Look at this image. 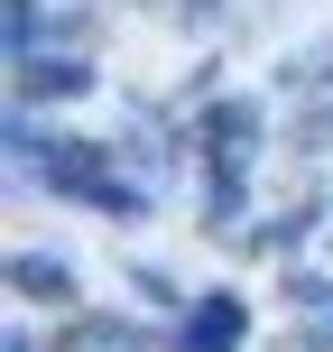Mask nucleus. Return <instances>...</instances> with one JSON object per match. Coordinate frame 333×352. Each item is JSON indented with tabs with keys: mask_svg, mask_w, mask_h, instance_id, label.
<instances>
[{
	"mask_svg": "<svg viewBox=\"0 0 333 352\" xmlns=\"http://www.w3.org/2000/svg\"><path fill=\"white\" fill-rule=\"evenodd\" d=\"M10 287L37 297V306H74V269L47 260V250H19V260H10Z\"/></svg>",
	"mask_w": 333,
	"mask_h": 352,
	"instance_id": "2",
	"label": "nucleus"
},
{
	"mask_svg": "<svg viewBox=\"0 0 333 352\" xmlns=\"http://www.w3.org/2000/svg\"><path fill=\"white\" fill-rule=\"evenodd\" d=\"M84 84H93L84 56H19V93H28V102H65V93H84Z\"/></svg>",
	"mask_w": 333,
	"mask_h": 352,
	"instance_id": "1",
	"label": "nucleus"
},
{
	"mask_svg": "<svg viewBox=\"0 0 333 352\" xmlns=\"http://www.w3.org/2000/svg\"><path fill=\"white\" fill-rule=\"evenodd\" d=\"M231 343H241V306H231V297L194 306V334H185V352H231Z\"/></svg>",
	"mask_w": 333,
	"mask_h": 352,
	"instance_id": "3",
	"label": "nucleus"
}]
</instances>
